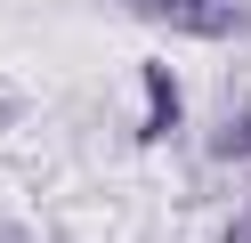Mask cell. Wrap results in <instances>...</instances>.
<instances>
[{
	"label": "cell",
	"mask_w": 251,
	"mask_h": 243,
	"mask_svg": "<svg viewBox=\"0 0 251 243\" xmlns=\"http://www.w3.org/2000/svg\"><path fill=\"white\" fill-rule=\"evenodd\" d=\"M138 8H154V16H211V0H138Z\"/></svg>",
	"instance_id": "cell-1"
}]
</instances>
